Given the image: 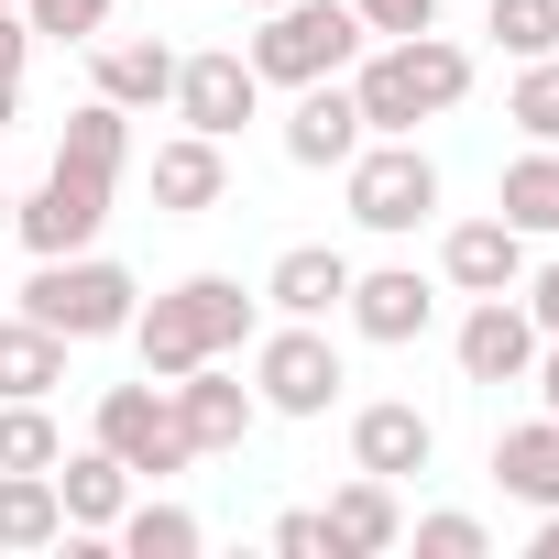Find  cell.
<instances>
[{"instance_id": "obj_1", "label": "cell", "mask_w": 559, "mask_h": 559, "mask_svg": "<svg viewBox=\"0 0 559 559\" xmlns=\"http://www.w3.org/2000/svg\"><path fill=\"white\" fill-rule=\"evenodd\" d=\"M121 165H132V110H110V99L88 88V110H67V132H56V165H45V187H34V198H12V230H23V252H34V263H45V252H88V241L110 230Z\"/></svg>"}, {"instance_id": "obj_2", "label": "cell", "mask_w": 559, "mask_h": 559, "mask_svg": "<svg viewBox=\"0 0 559 559\" xmlns=\"http://www.w3.org/2000/svg\"><path fill=\"white\" fill-rule=\"evenodd\" d=\"M252 319H263V297H241L230 274H187V286H165L154 308H132V352H143L154 384H176L198 362H230L252 341Z\"/></svg>"}, {"instance_id": "obj_3", "label": "cell", "mask_w": 559, "mask_h": 559, "mask_svg": "<svg viewBox=\"0 0 559 559\" xmlns=\"http://www.w3.org/2000/svg\"><path fill=\"white\" fill-rule=\"evenodd\" d=\"M352 99H362V132H417V121L472 99V56L439 23L428 34H384L373 56H352Z\"/></svg>"}, {"instance_id": "obj_4", "label": "cell", "mask_w": 559, "mask_h": 559, "mask_svg": "<svg viewBox=\"0 0 559 559\" xmlns=\"http://www.w3.org/2000/svg\"><path fill=\"white\" fill-rule=\"evenodd\" d=\"M132 308H143V286H132L99 241H88V252H45V263L23 274V319H45L56 341H121Z\"/></svg>"}, {"instance_id": "obj_5", "label": "cell", "mask_w": 559, "mask_h": 559, "mask_svg": "<svg viewBox=\"0 0 559 559\" xmlns=\"http://www.w3.org/2000/svg\"><path fill=\"white\" fill-rule=\"evenodd\" d=\"M362 45H373V34H362L352 0H274L263 34H252L241 56H252V78H263V88H319V78H352V56H362Z\"/></svg>"}, {"instance_id": "obj_6", "label": "cell", "mask_w": 559, "mask_h": 559, "mask_svg": "<svg viewBox=\"0 0 559 559\" xmlns=\"http://www.w3.org/2000/svg\"><path fill=\"white\" fill-rule=\"evenodd\" d=\"M341 187H352V219L362 230H417V219H439V165L417 154V132H362V154L341 165Z\"/></svg>"}, {"instance_id": "obj_7", "label": "cell", "mask_w": 559, "mask_h": 559, "mask_svg": "<svg viewBox=\"0 0 559 559\" xmlns=\"http://www.w3.org/2000/svg\"><path fill=\"white\" fill-rule=\"evenodd\" d=\"M88 439H99L110 461H132V483H176V472H198V450H187V428H176V395H165L154 373H143V384H99Z\"/></svg>"}, {"instance_id": "obj_8", "label": "cell", "mask_w": 559, "mask_h": 559, "mask_svg": "<svg viewBox=\"0 0 559 559\" xmlns=\"http://www.w3.org/2000/svg\"><path fill=\"white\" fill-rule=\"evenodd\" d=\"M341 341L319 319H286V330H252V395L263 417H330L341 406Z\"/></svg>"}, {"instance_id": "obj_9", "label": "cell", "mask_w": 559, "mask_h": 559, "mask_svg": "<svg viewBox=\"0 0 559 559\" xmlns=\"http://www.w3.org/2000/svg\"><path fill=\"white\" fill-rule=\"evenodd\" d=\"M252 110H263V78H252V56H241V45H209V56H176V121H187V132L230 143V132H241Z\"/></svg>"}, {"instance_id": "obj_10", "label": "cell", "mask_w": 559, "mask_h": 559, "mask_svg": "<svg viewBox=\"0 0 559 559\" xmlns=\"http://www.w3.org/2000/svg\"><path fill=\"white\" fill-rule=\"evenodd\" d=\"M341 319H352L362 341L406 352V341H428V319H439V286H428L417 263H373V274H352V297H341Z\"/></svg>"}, {"instance_id": "obj_11", "label": "cell", "mask_w": 559, "mask_h": 559, "mask_svg": "<svg viewBox=\"0 0 559 559\" xmlns=\"http://www.w3.org/2000/svg\"><path fill=\"white\" fill-rule=\"evenodd\" d=\"M537 319H526V297H472V319H461V384H526V362H537Z\"/></svg>"}, {"instance_id": "obj_12", "label": "cell", "mask_w": 559, "mask_h": 559, "mask_svg": "<svg viewBox=\"0 0 559 559\" xmlns=\"http://www.w3.org/2000/svg\"><path fill=\"white\" fill-rule=\"evenodd\" d=\"M165 395H176V428H187V450H198V461H219V450H241V439H252V417H263V395H252L241 373H219V362H198V373H176Z\"/></svg>"}, {"instance_id": "obj_13", "label": "cell", "mask_w": 559, "mask_h": 559, "mask_svg": "<svg viewBox=\"0 0 559 559\" xmlns=\"http://www.w3.org/2000/svg\"><path fill=\"white\" fill-rule=\"evenodd\" d=\"M439 274H450V286L461 297H515L526 286V230L493 209V219H450L439 230Z\"/></svg>"}, {"instance_id": "obj_14", "label": "cell", "mask_w": 559, "mask_h": 559, "mask_svg": "<svg viewBox=\"0 0 559 559\" xmlns=\"http://www.w3.org/2000/svg\"><path fill=\"white\" fill-rule=\"evenodd\" d=\"M352 154H362V99H352V78L297 88V110H286V165L330 176V165H352Z\"/></svg>"}, {"instance_id": "obj_15", "label": "cell", "mask_w": 559, "mask_h": 559, "mask_svg": "<svg viewBox=\"0 0 559 559\" xmlns=\"http://www.w3.org/2000/svg\"><path fill=\"white\" fill-rule=\"evenodd\" d=\"M439 461V428L406 406V395H373V406H352V472H384V483H406V472H428Z\"/></svg>"}, {"instance_id": "obj_16", "label": "cell", "mask_w": 559, "mask_h": 559, "mask_svg": "<svg viewBox=\"0 0 559 559\" xmlns=\"http://www.w3.org/2000/svg\"><path fill=\"white\" fill-rule=\"evenodd\" d=\"M56 504H67V537H88V548H99V537L121 526V504H132V461H110L99 439H88V450H67V461H56Z\"/></svg>"}, {"instance_id": "obj_17", "label": "cell", "mask_w": 559, "mask_h": 559, "mask_svg": "<svg viewBox=\"0 0 559 559\" xmlns=\"http://www.w3.org/2000/svg\"><path fill=\"white\" fill-rule=\"evenodd\" d=\"M341 297H352V252H330V241H286L274 274H263V308L274 319H330Z\"/></svg>"}, {"instance_id": "obj_18", "label": "cell", "mask_w": 559, "mask_h": 559, "mask_svg": "<svg viewBox=\"0 0 559 559\" xmlns=\"http://www.w3.org/2000/svg\"><path fill=\"white\" fill-rule=\"evenodd\" d=\"M219 198H230V154H219L209 132L154 143V209H165V219H209Z\"/></svg>"}, {"instance_id": "obj_19", "label": "cell", "mask_w": 559, "mask_h": 559, "mask_svg": "<svg viewBox=\"0 0 559 559\" xmlns=\"http://www.w3.org/2000/svg\"><path fill=\"white\" fill-rule=\"evenodd\" d=\"M319 515H330V548H341V559H384V548H406V504H395L384 472H352Z\"/></svg>"}, {"instance_id": "obj_20", "label": "cell", "mask_w": 559, "mask_h": 559, "mask_svg": "<svg viewBox=\"0 0 559 559\" xmlns=\"http://www.w3.org/2000/svg\"><path fill=\"white\" fill-rule=\"evenodd\" d=\"M99 99H110V110H165V99H176V45H165V34L99 45Z\"/></svg>"}, {"instance_id": "obj_21", "label": "cell", "mask_w": 559, "mask_h": 559, "mask_svg": "<svg viewBox=\"0 0 559 559\" xmlns=\"http://www.w3.org/2000/svg\"><path fill=\"white\" fill-rule=\"evenodd\" d=\"M493 483L515 493V504H559V417H526V428H504L493 439Z\"/></svg>"}, {"instance_id": "obj_22", "label": "cell", "mask_w": 559, "mask_h": 559, "mask_svg": "<svg viewBox=\"0 0 559 559\" xmlns=\"http://www.w3.org/2000/svg\"><path fill=\"white\" fill-rule=\"evenodd\" d=\"M493 209H504V219H515L526 241H559V143H526V154L504 165Z\"/></svg>"}, {"instance_id": "obj_23", "label": "cell", "mask_w": 559, "mask_h": 559, "mask_svg": "<svg viewBox=\"0 0 559 559\" xmlns=\"http://www.w3.org/2000/svg\"><path fill=\"white\" fill-rule=\"evenodd\" d=\"M67 537V504H56V472H0V548L34 559Z\"/></svg>"}, {"instance_id": "obj_24", "label": "cell", "mask_w": 559, "mask_h": 559, "mask_svg": "<svg viewBox=\"0 0 559 559\" xmlns=\"http://www.w3.org/2000/svg\"><path fill=\"white\" fill-rule=\"evenodd\" d=\"M67 352L78 341H56L45 319H0V395H56L67 384Z\"/></svg>"}, {"instance_id": "obj_25", "label": "cell", "mask_w": 559, "mask_h": 559, "mask_svg": "<svg viewBox=\"0 0 559 559\" xmlns=\"http://www.w3.org/2000/svg\"><path fill=\"white\" fill-rule=\"evenodd\" d=\"M121 559H198L209 548V526L187 515V504H165V493H143V504H121Z\"/></svg>"}, {"instance_id": "obj_26", "label": "cell", "mask_w": 559, "mask_h": 559, "mask_svg": "<svg viewBox=\"0 0 559 559\" xmlns=\"http://www.w3.org/2000/svg\"><path fill=\"white\" fill-rule=\"evenodd\" d=\"M56 461H67V439H56L45 395H0V472H56Z\"/></svg>"}, {"instance_id": "obj_27", "label": "cell", "mask_w": 559, "mask_h": 559, "mask_svg": "<svg viewBox=\"0 0 559 559\" xmlns=\"http://www.w3.org/2000/svg\"><path fill=\"white\" fill-rule=\"evenodd\" d=\"M504 121H515L526 143H559V56H526V67H515V88H504Z\"/></svg>"}, {"instance_id": "obj_28", "label": "cell", "mask_w": 559, "mask_h": 559, "mask_svg": "<svg viewBox=\"0 0 559 559\" xmlns=\"http://www.w3.org/2000/svg\"><path fill=\"white\" fill-rule=\"evenodd\" d=\"M483 34H493L515 67H526V56H559V0H493Z\"/></svg>"}, {"instance_id": "obj_29", "label": "cell", "mask_w": 559, "mask_h": 559, "mask_svg": "<svg viewBox=\"0 0 559 559\" xmlns=\"http://www.w3.org/2000/svg\"><path fill=\"white\" fill-rule=\"evenodd\" d=\"M406 537H417L428 559H483V515H461V504H439V515H417Z\"/></svg>"}, {"instance_id": "obj_30", "label": "cell", "mask_w": 559, "mask_h": 559, "mask_svg": "<svg viewBox=\"0 0 559 559\" xmlns=\"http://www.w3.org/2000/svg\"><path fill=\"white\" fill-rule=\"evenodd\" d=\"M23 23L56 34V45H88V34L110 23V0H23Z\"/></svg>"}, {"instance_id": "obj_31", "label": "cell", "mask_w": 559, "mask_h": 559, "mask_svg": "<svg viewBox=\"0 0 559 559\" xmlns=\"http://www.w3.org/2000/svg\"><path fill=\"white\" fill-rule=\"evenodd\" d=\"M352 12H362V34L384 45V34H428V23H439V0H352Z\"/></svg>"}, {"instance_id": "obj_32", "label": "cell", "mask_w": 559, "mask_h": 559, "mask_svg": "<svg viewBox=\"0 0 559 559\" xmlns=\"http://www.w3.org/2000/svg\"><path fill=\"white\" fill-rule=\"evenodd\" d=\"M274 548H286V559H341V548H330V515H319V504L274 515Z\"/></svg>"}, {"instance_id": "obj_33", "label": "cell", "mask_w": 559, "mask_h": 559, "mask_svg": "<svg viewBox=\"0 0 559 559\" xmlns=\"http://www.w3.org/2000/svg\"><path fill=\"white\" fill-rule=\"evenodd\" d=\"M526 384H537V417H559V330L537 341V362H526Z\"/></svg>"}, {"instance_id": "obj_34", "label": "cell", "mask_w": 559, "mask_h": 559, "mask_svg": "<svg viewBox=\"0 0 559 559\" xmlns=\"http://www.w3.org/2000/svg\"><path fill=\"white\" fill-rule=\"evenodd\" d=\"M526 319H537V330H559V263H537V274H526Z\"/></svg>"}, {"instance_id": "obj_35", "label": "cell", "mask_w": 559, "mask_h": 559, "mask_svg": "<svg viewBox=\"0 0 559 559\" xmlns=\"http://www.w3.org/2000/svg\"><path fill=\"white\" fill-rule=\"evenodd\" d=\"M23 56H34V23H23V12H0V78H23Z\"/></svg>"}, {"instance_id": "obj_36", "label": "cell", "mask_w": 559, "mask_h": 559, "mask_svg": "<svg viewBox=\"0 0 559 559\" xmlns=\"http://www.w3.org/2000/svg\"><path fill=\"white\" fill-rule=\"evenodd\" d=\"M526 548H537V559H559V504L537 515V537H526Z\"/></svg>"}, {"instance_id": "obj_37", "label": "cell", "mask_w": 559, "mask_h": 559, "mask_svg": "<svg viewBox=\"0 0 559 559\" xmlns=\"http://www.w3.org/2000/svg\"><path fill=\"white\" fill-rule=\"evenodd\" d=\"M23 121V78H0V132H12Z\"/></svg>"}, {"instance_id": "obj_38", "label": "cell", "mask_w": 559, "mask_h": 559, "mask_svg": "<svg viewBox=\"0 0 559 559\" xmlns=\"http://www.w3.org/2000/svg\"><path fill=\"white\" fill-rule=\"evenodd\" d=\"M0 230H12V187H0Z\"/></svg>"}, {"instance_id": "obj_39", "label": "cell", "mask_w": 559, "mask_h": 559, "mask_svg": "<svg viewBox=\"0 0 559 559\" xmlns=\"http://www.w3.org/2000/svg\"><path fill=\"white\" fill-rule=\"evenodd\" d=\"M0 12H23V0H0Z\"/></svg>"}, {"instance_id": "obj_40", "label": "cell", "mask_w": 559, "mask_h": 559, "mask_svg": "<svg viewBox=\"0 0 559 559\" xmlns=\"http://www.w3.org/2000/svg\"><path fill=\"white\" fill-rule=\"evenodd\" d=\"M252 12H274V0H252Z\"/></svg>"}]
</instances>
